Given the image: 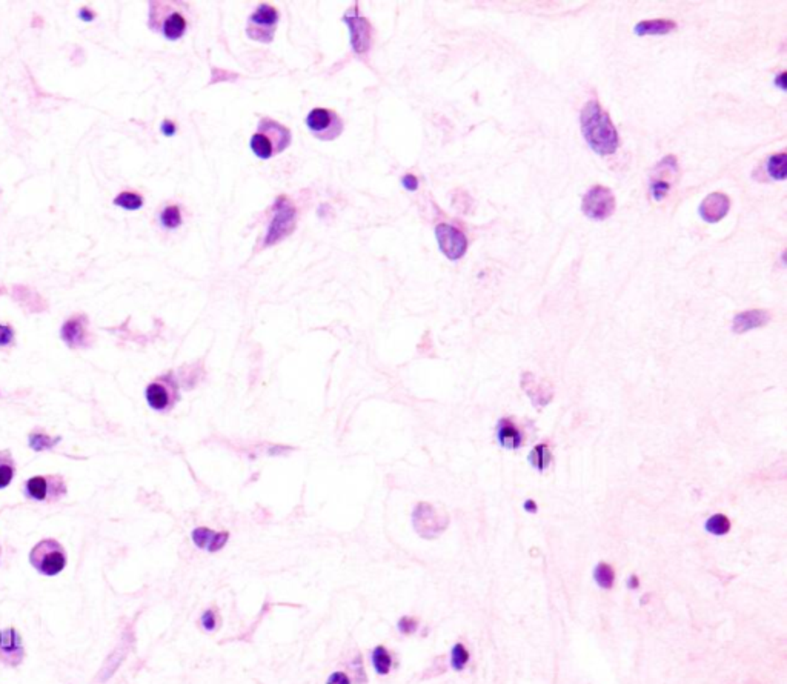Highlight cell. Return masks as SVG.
<instances>
[{
    "mask_svg": "<svg viewBox=\"0 0 787 684\" xmlns=\"http://www.w3.org/2000/svg\"><path fill=\"white\" fill-rule=\"evenodd\" d=\"M371 660H372V666H374L376 672L378 675H388L391 672L392 658L391 654L388 652V649L385 646H377L374 651H372Z\"/></svg>",
    "mask_w": 787,
    "mask_h": 684,
    "instance_id": "cell-28",
    "label": "cell"
},
{
    "mask_svg": "<svg viewBox=\"0 0 787 684\" xmlns=\"http://www.w3.org/2000/svg\"><path fill=\"white\" fill-rule=\"evenodd\" d=\"M677 30V23L670 19H648L635 25L637 36H663Z\"/></svg>",
    "mask_w": 787,
    "mask_h": 684,
    "instance_id": "cell-21",
    "label": "cell"
},
{
    "mask_svg": "<svg viewBox=\"0 0 787 684\" xmlns=\"http://www.w3.org/2000/svg\"><path fill=\"white\" fill-rule=\"evenodd\" d=\"M291 140H293V134H291L289 128L274 119L262 117L259 125H257V131L251 137L249 146L257 157L268 160L286 150L291 145Z\"/></svg>",
    "mask_w": 787,
    "mask_h": 684,
    "instance_id": "cell-3",
    "label": "cell"
},
{
    "mask_svg": "<svg viewBox=\"0 0 787 684\" xmlns=\"http://www.w3.org/2000/svg\"><path fill=\"white\" fill-rule=\"evenodd\" d=\"M616 199L612 189L605 185L590 186L581 199V211L592 220H606L615 213Z\"/></svg>",
    "mask_w": 787,
    "mask_h": 684,
    "instance_id": "cell-8",
    "label": "cell"
},
{
    "mask_svg": "<svg viewBox=\"0 0 787 684\" xmlns=\"http://www.w3.org/2000/svg\"><path fill=\"white\" fill-rule=\"evenodd\" d=\"M200 621H202L203 629H206L208 632L214 631V629L217 627V615H215V612L213 611V609H208V611L203 612Z\"/></svg>",
    "mask_w": 787,
    "mask_h": 684,
    "instance_id": "cell-36",
    "label": "cell"
},
{
    "mask_svg": "<svg viewBox=\"0 0 787 684\" xmlns=\"http://www.w3.org/2000/svg\"><path fill=\"white\" fill-rule=\"evenodd\" d=\"M704 527L709 534L717 535V537H723V535H728L730 532L732 523L729 517H726L724 514H714V516L709 517L708 521H706Z\"/></svg>",
    "mask_w": 787,
    "mask_h": 684,
    "instance_id": "cell-29",
    "label": "cell"
},
{
    "mask_svg": "<svg viewBox=\"0 0 787 684\" xmlns=\"http://www.w3.org/2000/svg\"><path fill=\"white\" fill-rule=\"evenodd\" d=\"M14 328L11 324L0 323V348H8L11 344H14Z\"/></svg>",
    "mask_w": 787,
    "mask_h": 684,
    "instance_id": "cell-33",
    "label": "cell"
},
{
    "mask_svg": "<svg viewBox=\"0 0 787 684\" xmlns=\"http://www.w3.org/2000/svg\"><path fill=\"white\" fill-rule=\"evenodd\" d=\"M580 126L583 137L596 154L610 155L619 151L620 134L599 100H589L583 106Z\"/></svg>",
    "mask_w": 787,
    "mask_h": 684,
    "instance_id": "cell-1",
    "label": "cell"
},
{
    "mask_svg": "<svg viewBox=\"0 0 787 684\" xmlns=\"http://www.w3.org/2000/svg\"><path fill=\"white\" fill-rule=\"evenodd\" d=\"M527 460L534 469H537L538 472H545L552 463V453L549 451V446L546 443L535 444L531 453H529Z\"/></svg>",
    "mask_w": 787,
    "mask_h": 684,
    "instance_id": "cell-24",
    "label": "cell"
},
{
    "mask_svg": "<svg viewBox=\"0 0 787 684\" xmlns=\"http://www.w3.org/2000/svg\"><path fill=\"white\" fill-rule=\"evenodd\" d=\"M113 203L115 206L126 209V211H137V209L144 206L145 199L144 195H140L135 191H122L115 195Z\"/></svg>",
    "mask_w": 787,
    "mask_h": 684,
    "instance_id": "cell-26",
    "label": "cell"
},
{
    "mask_svg": "<svg viewBox=\"0 0 787 684\" xmlns=\"http://www.w3.org/2000/svg\"><path fill=\"white\" fill-rule=\"evenodd\" d=\"M30 563L45 577H56L66 567L68 555L60 541L56 538H43L32 546Z\"/></svg>",
    "mask_w": 787,
    "mask_h": 684,
    "instance_id": "cell-4",
    "label": "cell"
},
{
    "mask_svg": "<svg viewBox=\"0 0 787 684\" xmlns=\"http://www.w3.org/2000/svg\"><path fill=\"white\" fill-rule=\"evenodd\" d=\"M289 451H291V449H289V448H286V446H280V444H275V446H273V448H269L268 453H269V456H271V457H280V456H284V453L289 452Z\"/></svg>",
    "mask_w": 787,
    "mask_h": 684,
    "instance_id": "cell-41",
    "label": "cell"
},
{
    "mask_svg": "<svg viewBox=\"0 0 787 684\" xmlns=\"http://www.w3.org/2000/svg\"><path fill=\"white\" fill-rule=\"evenodd\" d=\"M160 131H162V134L166 135V137H173V135L175 134V131H177V126H175V124H174L173 120L165 119L164 121H162V125H160Z\"/></svg>",
    "mask_w": 787,
    "mask_h": 684,
    "instance_id": "cell-38",
    "label": "cell"
},
{
    "mask_svg": "<svg viewBox=\"0 0 787 684\" xmlns=\"http://www.w3.org/2000/svg\"><path fill=\"white\" fill-rule=\"evenodd\" d=\"M772 320V314L768 309H748L738 313L732 320L734 334H744L748 331L763 328Z\"/></svg>",
    "mask_w": 787,
    "mask_h": 684,
    "instance_id": "cell-19",
    "label": "cell"
},
{
    "mask_svg": "<svg viewBox=\"0 0 787 684\" xmlns=\"http://www.w3.org/2000/svg\"><path fill=\"white\" fill-rule=\"evenodd\" d=\"M145 398L153 411L166 412L179 400V383L173 374L160 375L146 386Z\"/></svg>",
    "mask_w": 787,
    "mask_h": 684,
    "instance_id": "cell-9",
    "label": "cell"
},
{
    "mask_svg": "<svg viewBox=\"0 0 787 684\" xmlns=\"http://www.w3.org/2000/svg\"><path fill=\"white\" fill-rule=\"evenodd\" d=\"M228 540H229V534H228V532H215L214 538H213V541H211V545L208 546L206 551L211 552V554L222 551L223 547H225V545L228 543Z\"/></svg>",
    "mask_w": 787,
    "mask_h": 684,
    "instance_id": "cell-34",
    "label": "cell"
},
{
    "mask_svg": "<svg viewBox=\"0 0 787 684\" xmlns=\"http://www.w3.org/2000/svg\"><path fill=\"white\" fill-rule=\"evenodd\" d=\"M343 22L349 26L351 31V45L357 54H366L372 43V26L371 23L358 14V8L349 10L343 16Z\"/></svg>",
    "mask_w": 787,
    "mask_h": 684,
    "instance_id": "cell-15",
    "label": "cell"
},
{
    "mask_svg": "<svg viewBox=\"0 0 787 684\" xmlns=\"http://www.w3.org/2000/svg\"><path fill=\"white\" fill-rule=\"evenodd\" d=\"M214 535L215 532L209 529V527H195L191 534V538L199 549H208V546L211 545Z\"/></svg>",
    "mask_w": 787,
    "mask_h": 684,
    "instance_id": "cell-32",
    "label": "cell"
},
{
    "mask_svg": "<svg viewBox=\"0 0 787 684\" xmlns=\"http://www.w3.org/2000/svg\"><path fill=\"white\" fill-rule=\"evenodd\" d=\"M786 76H787L786 71H781V72H779V74H778V76L775 77V86H778V88H779V90H781V91H786V90H787Z\"/></svg>",
    "mask_w": 787,
    "mask_h": 684,
    "instance_id": "cell-42",
    "label": "cell"
},
{
    "mask_svg": "<svg viewBox=\"0 0 787 684\" xmlns=\"http://www.w3.org/2000/svg\"><path fill=\"white\" fill-rule=\"evenodd\" d=\"M0 560H2V547H0Z\"/></svg>",
    "mask_w": 787,
    "mask_h": 684,
    "instance_id": "cell-45",
    "label": "cell"
},
{
    "mask_svg": "<svg viewBox=\"0 0 787 684\" xmlns=\"http://www.w3.org/2000/svg\"><path fill=\"white\" fill-rule=\"evenodd\" d=\"M469 658H471L469 651H467L463 643H457V645H454L452 651H451V666L454 670L461 672V670L467 666Z\"/></svg>",
    "mask_w": 787,
    "mask_h": 684,
    "instance_id": "cell-31",
    "label": "cell"
},
{
    "mask_svg": "<svg viewBox=\"0 0 787 684\" xmlns=\"http://www.w3.org/2000/svg\"><path fill=\"white\" fill-rule=\"evenodd\" d=\"M766 171L773 180L783 182L787 175V153L779 151L772 154L766 164Z\"/></svg>",
    "mask_w": 787,
    "mask_h": 684,
    "instance_id": "cell-25",
    "label": "cell"
},
{
    "mask_svg": "<svg viewBox=\"0 0 787 684\" xmlns=\"http://www.w3.org/2000/svg\"><path fill=\"white\" fill-rule=\"evenodd\" d=\"M62 437H52L50 436L48 432H45L42 429H34L32 432H30L28 436V444L32 451H37V452H42V451H48L52 449L54 446H56Z\"/></svg>",
    "mask_w": 787,
    "mask_h": 684,
    "instance_id": "cell-23",
    "label": "cell"
},
{
    "mask_svg": "<svg viewBox=\"0 0 787 684\" xmlns=\"http://www.w3.org/2000/svg\"><path fill=\"white\" fill-rule=\"evenodd\" d=\"M626 585H628V587L630 589V591H637V589L640 587V578H639V575H635V574L630 575V577H629L628 581H626Z\"/></svg>",
    "mask_w": 787,
    "mask_h": 684,
    "instance_id": "cell-43",
    "label": "cell"
},
{
    "mask_svg": "<svg viewBox=\"0 0 787 684\" xmlns=\"http://www.w3.org/2000/svg\"><path fill=\"white\" fill-rule=\"evenodd\" d=\"M280 14L273 5L262 3L253 14L248 17L246 36L254 42L268 45L274 40Z\"/></svg>",
    "mask_w": 787,
    "mask_h": 684,
    "instance_id": "cell-7",
    "label": "cell"
},
{
    "mask_svg": "<svg viewBox=\"0 0 787 684\" xmlns=\"http://www.w3.org/2000/svg\"><path fill=\"white\" fill-rule=\"evenodd\" d=\"M307 126L315 139L332 141L338 139L344 130L342 117L328 108H314L307 116Z\"/></svg>",
    "mask_w": 787,
    "mask_h": 684,
    "instance_id": "cell-10",
    "label": "cell"
},
{
    "mask_svg": "<svg viewBox=\"0 0 787 684\" xmlns=\"http://www.w3.org/2000/svg\"><path fill=\"white\" fill-rule=\"evenodd\" d=\"M523 506H525V511L529 514H537L538 512V506L534 500H526Z\"/></svg>",
    "mask_w": 787,
    "mask_h": 684,
    "instance_id": "cell-44",
    "label": "cell"
},
{
    "mask_svg": "<svg viewBox=\"0 0 787 684\" xmlns=\"http://www.w3.org/2000/svg\"><path fill=\"white\" fill-rule=\"evenodd\" d=\"M654 177L650 179L649 191L655 202H661L668 197V194L672 188V182L669 179L675 177L678 173V159L674 154H668L658 162L654 169Z\"/></svg>",
    "mask_w": 787,
    "mask_h": 684,
    "instance_id": "cell-13",
    "label": "cell"
},
{
    "mask_svg": "<svg viewBox=\"0 0 787 684\" xmlns=\"http://www.w3.org/2000/svg\"><path fill=\"white\" fill-rule=\"evenodd\" d=\"M520 384L535 409L540 411L552 402L554 386L551 382L535 377L532 372H523V375L520 378Z\"/></svg>",
    "mask_w": 787,
    "mask_h": 684,
    "instance_id": "cell-16",
    "label": "cell"
},
{
    "mask_svg": "<svg viewBox=\"0 0 787 684\" xmlns=\"http://www.w3.org/2000/svg\"><path fill=\"white\" fill-rule=\"evenodd\" d=\"M189 8L179 2H149L148 26L149 30L162 34L166 40H179L189 26Z\"/></svg>",
    "mask_w": 787,
    "mask_h": 684,
    "instance_id": "cell-2",
    "label": "cell"
},
{
    "mask_svg": "<svg viewBox=\"0 0 787 684\" xmlns=\"http://www.w3.org/2000/svg\"><path fill=\"white\" fill-rule=\"evenodd\" d=\"M22 489L26 498L43 505H54L68 496L65 477L59 473L31 477L23 483Z\"/></svg>",
    "mask_w": 787,
    "mask_h": 684,
    "instance_id": "cell-5",
    "label": "cell"
},
{
    "mask_svg": "<svg viewBox=\"0 0 787 684\" xmlns=\"http://www.w3.org/2000/svg\"><path fill=\"white\" fill-rule=\"evenodd\" d=\"M449 525L447 514L431 503H418L412 511V526L422 538L432 540L446 531Z\"/></svg>",
    "mask_w": 787,
    "mask_h": 684,
    "instance_id": "cell-6",
    "label": "cell"
},
{
    "mask_svg": "<svg viewBox=\"0 0 787 684\" xmlns=\"http://www.w3.org/2000/svg\"><path fill=\"white\" fill-rule=\"evenodd\" d=\"M402 185L406 191H416L418 188V179L414 174H406L402 177Z\"/></svg>",
    "mask_w": 787,
    "mask_h": 684,
    "instance_id": "cell-37",
    "label": "cell"
},
{
    "mask_svg": "<svg viewBox=\"0 0 787 684\" xmlns=\"http://www.w3.org/2000/svg\"><path fill=\"white\" fill-rule=\"evenodd\" d=\"M436 237L440 251L449 260H460L466 254L467 239L458 228L449 225V223H440L436 228Z\"/></svg>",
    "mask_w": 787,
    "mask_h": 684,
    "instance_id": "cell-14",
    "label": "cell"
},
{
    "mask_svg": "<svg viewBox=\"0 0 787 684\" xmlns=\"http://www.w3.org/2000/svg\"><path fill=\"white\" fill-rule=\"evenodd\" d=\"M497 440L500 446L511 451L520 449L525 442L523 432L520 431L512 418H501L497 423Z\"/></svg>",
    "mask_w": 787,
    "mask_h": 684,
    "instance_id": "cell-20",
    "label": "cell"
},
{
    "mask_svg": "<svg viewBox=\"0 0 787 684\" xmlns=\"http://www.w3.org/2000/svg\"><path fill=\"white\" fill-rule=\"evenodd\" d=\"M25 658V647L22 636L14 627H6L0 631V661L10 667L22 665Z\"/></svg>",
    "mask_w": 787,
    "mask_h": 684,
    "instance_id": "cell-17",
    "label": "cell"
},
{
    "mask_svg": "<svg viewBox=\"0 0 787 684\" xmlns=\"http://www.w3.org/2000/svg\"><path fill=\"white\" fill-rule=\"evenodd\" d=\"M594 580L595 583L599 585L601 589H606V591H610V589L614 587L615 585V571L614 567L610 566L609 563H605V561H601L595 566L594 569Z\"/></svg>",
    "mask_w": 787,
    "mask_h": 684,
    "instance_id": "cell-27",
    "label": "cell"
},
{
    "mask_svg": "<svg viewBox=\"0 0 787 684\" xmlns=\"http://www.w3.org/2000/svg\"><path fill=\"white\" fill-rule=\"evenodd\" d=\"M60 338L71 349L91 348L94 337L90 329V318L85 314H76L68 318L60 328Z\"/></svg>",
    "mask_w": 787,
    "mask_h": 684,
    "instance_id": "cell-12",
    "label": "cell"
},
{
    "mask_svg": "<svg viewBox=\"0 0 787 684\" xmlns=\"http://www.w3.org/2000/svg\"><path fill=\"white\" fill-rule=\"evenodd\" d=\"M327 684H351V680L344 672H334L328 678Z\"/></svg>",
    "mask_w": 787,
    "mask_h": 684,
    "instance_id": "cell-40",
    "label": "cell"
},
{
    "mask_svg": "<svg viewBox=\"0 0 787 684\" xmlns=\"http://www.w3.org/2000/svg\"><path fill=\"white\" fill-rule=\"evenodd\" d=\"M730 211V199L724 193H710L698 206L701 219L708 223H718Z\"/></svg>",
    "mask_w": 787,
    "mask_h": 684,
    "instance_id": "cell-18",
    "label": "cell"
},
{
    "mask_svg": "<svg viewBox=\"0 0 787 684\" xmlns=\"http://www.w3.org/2000/svg\"><path fill=\"white\" fill-rule=\"evenodd\" d=\"M77 16L80 20H84V22H93V20L97 17L96 11H93L90 6H82V8L77 11Z\"/></svg>",
    "mask_w": 787,
    "mask_h": 684,
    "instance_id": "cell-39",
    "label": "cell"
},
{
    "mask_svg": "<svg viewBox=\"0 0 787 684\" xmlns=\"http://www.w3.org/2000/svg\"><path fill=\"white\" fill-rule=\"evenodd\" d=\"M418 629V620L412 617H402L398 620V631L405 635H411L417 632Z\"/></svg>",
    "mask_w": 787,
    "mask_h": 684,
    "instance_id": "cell-35",
    "label": "cell"
},
{
    "mask_svg": "<svg viewBox=\"0 0 787 684\" xmlns=\"http://www.w3.org/2000/svg\"><path fill=\"white\" fill-rule=\"evenodd\" d=\"M160 225L165 229H177L183 223L182 209L179 205H169L162 209L160 213Z\"/></svg>",
    "mask_w": 787,
    "mask_h": 684,
    "instance_id": "cell-30",
    "label": "cell"
},
{
    "mask_svg": "<svg viewBox=\"0 0 787 684\" xmlns=\"http://www.w3.org/2000/svg\"><path fill=\"white\" fill-rule=\"evenodd\" d=\"M17 473L16 460L12 457L10 449L0 451V489H5L11 485Z\"/></svg>",
    "mask_w": 787,
    "mask_h": 684,
    "instance_id": "cell-22",
    "label": "cell"
},
{
    "mask_svg": "<svg viewBox=\"0 0 787 684\" xmlns=\"http://www.w3.org/2000/svg\"><path fill=\"white\" fill-rule=\"evenodd\" d=\"M297 211L286 197H279L274 203V217L269 223L268 234L264 237V246H271L294 231L297 222Z\"/></svg>",
    "mask_w": 787,
    "mask_h": 684,
    "instance_id": "cell-11",
    "label": "cell"
}]
</instances>
